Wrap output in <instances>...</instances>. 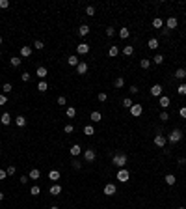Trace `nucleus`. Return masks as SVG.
Listing matches in <instances>:
<instances>
[{
	"mask_svg": "<svg viewBox=\"0 0 186 209\" xmlns=\"http://www.w3.org/2000/svg\"><path fill=\"white\" fill-rule=\"evenodd\" d=\"M126 155L125 153H116L114 155V159H112V164H116L117 168H125V164H126Z\"/></svg>",
	"mask_w": 186,
	"mask_h": 209,
	"instance_id": "obj_1",
	"label": "nucleus"
},
{
	"mask_svg": "<svg viewBox=\"0 0 186 209\" xmlns=\"http://www.w3.org/2000/svg\"><path fill=\"white\" fill-rule=\"evenodd\" d=\"M181 140H183V131H181V129H173V131L168 135L169 144H177V142H181Z\"/></svg>",
	"mask_w": 186,
	"mask_h": 209,
	"instance_id": "obj_2",
	"label": "nucleus"
},
{
	"mask_svg": "<svg viewBox=\"0 0 186 209\" xmlns=\"http://www.w3.org/2000/svg\"><path fill=\"white\" fill-rule=\"evenodd\" d=\"M129 179H130V172L126 170V168H119V172H117V181H119V183H126Z\"/></svg>",
	"mask_w": 186,
	"mask_h": 209,
	"instance_id": "obj_3",
	"label": "nucleus"
},
{
	"mask_svg": "<svg viewBox=\"0 0 186 209\" xmlns=\"http://www.w3.org/2000/svg\"><path fill=\"white\" fill-rule=\"evenodd\" d=\"M130 114H132L134 118H140L141 114H143V106L138 105V103H134L132 106H130Z\"/></svg>",
	"mask_w": 186,
	"mask_h": 209,
	"instance_id": "obj_4",
	"label": "nucleus"
},
{
	"mask_svg": "<svg viewBox=\"0 0 186 209\" xmlns=\"http://www.w3.org/2000/svg\"><path fill=\"white\" fill-rule=\"evenodd\" d=\"M76 52L80 54V56L88 54L89 52V43H78V45H76Z\"/></svg>",
	"mask_w": 186,
	"mask_h": 209,
	"instance_id": "obj_5",
	"label": "nucleus"
},
{
	"mask_svg": "<svg viewBox=\"0 0 186 209\" xmlns=\"http://www.w3.org/2000/svg\"><path fill=\"white\" fill-rule=\"evenodd\" d=\"M153 142H155V146H156V148H164V146L168 144V138H166L164 135H156Z\"/></svg>",
	"mask_w": 186,
	"mask_h": 209,
	"instance_id": "obj_6",
	"label": "nucleus"
},
{
	"mask_svg": "<svg viewBox=\"0 0 186 209\" xmlns=\"http://www.w3.org/2000/svg\"><path fill=\"white\" fill-rule=\"evenodd\" d=\"M177 26H179L177 17H168V21H166V28H168V30H175Z\"/></svg>",
	"mask_w": 186,
	"mask_h": 209,
	"instance_id": "obj_7",
	"label": "nucleus"
},
{
	"mask_svg": "<svg viewBox=\"0 0 186 209\" xmlns=\"http://www.w3.org/2000/svg\"><path fill=\"white\" fill-rule=\"evenodd\" d=\"M116 192H117V189H116V185H114V183H106L104 185V194L106 196H114Z\"/></svg>",
	"mask_w": 186,
	"mask_h": 209,
	"instance_id": "obj_8",
	"label": "nucleus"
},
{
	"mask_svg": "<svg viewBox=\"0 0 186 209\" xmlns=\"http://www.w3.org/2000/svg\"><path fill=\"white\" fill-rule=\"evenodd\" d=\"M169 103H171V101H169L168 95H160L158 97V106H162V108H168Z\"/></svg>",
	"mask_w": 186,
	"mask_h": 209,
	"instance_id": "obj_9",
	"label": "nucleus"
},
{
	"mask_svg": "<svg viewBox=\"0 0 186 209\" xmlns=\"http://www.w3.org/2000/svg\"><path fill=\"white\" fill-rule=\"evenodd\" d=\"M95 157H97V153H95V149H86V151H84V159L88 161V163H91V161H95Z\"/></svg>",
	"mask_w": 186,
	"mask_h": 209,
	"instance_id": "obj_10",
	"label": "nucleus"
},
{
	"mask_svg": "<svg viewBox=\"0 0 186 209\" xmlns=\"http://www.w3.org/2000/svg\"><path fill=\"white\" fill-rule=\"evenodd\" d=\"M151 95L153 97H160L162 95V86L160 84H153L151 86Z\"/></svg>",
	"mask_w": 186,
	"mask_h": 209,
	"instance_id": "obj_11",
	"label": "nucleus"
},
{
	"mask_svg": "<svg viewBox=\"0 0 186 209\" xmlns=\"http://www.w3.org/2000/svg\"><path fill=\"white\" fill-rule=\"evenodd\" d=\"M76 73H78V75H86V73H88V64H86V62H78Z\"/></svg>",
	"mask_w": 186,
	"mask_h": 209,
	"instance_id": "obj_12",
	"label": "nucleus"
},
{
	"mask_svg": "<svg viewBox=\"0 0 186 209\" xmlns=\"http://www.w3.org/2000/svg\"><path fill=\"white\" fill-rule=\"evenodd\" d=\"M21 56H22V58L32 56V47H30V45H22V47H21Z\"/></svg>",
	"mask_w": 186,
	"mask_h": 209,
	"instance_id": "obj_13",
	"label": "nucleus"
},
{
	"mask_svg": "<svg viewBox=\"0 0 186 209\" xmlns=\"http://www.w3.org/2000/svg\"><path fill=\"white\" fill-rule=\"evenodd\" d=\"M35 75H37V77H39V78L43 80V78H45L47 75H49V69H47L45 65H41V67H37V71H35Z\"/></svg>",
	"mask_w": 186,
	"mask_h": 209,
	"instance_id": "obj_14",
	"label": "nucleus"
},
{
	"mask_svg": "<svg viewBox=\"0 0 186 209\" xmlns=\"http://www.w3.org/2000/svg\"><path fill=\"white\" fill-rule=\"evenodd\" d=\"M147 47H149L151 50H156L158 47H160V43H158V39H156V37H151V39L147 41Z\"/></svg>",
	"mask_w": 186,
	"mask_h": 209,
	"instance_id": "obj_15",
	"label": "nucleus"
},
{
	"mask_svg": "<svg viewBox=\"0 0 186 209\" xmlns=\"http://www.w3.org/2000/svg\"><path fill=\"white\" fill-rule=\"evenodd\" d=\"M69 153H71V155H73V157H78V155H80V153H82V148H80V146H78V144H74V146H71Z\"/></svg>",
	"mask_w": 186,
	"mask_h": 209,
	"instance_id": "obj_16",
	"label": "nucleus"
},
{
	"mask_svg": "<svg viewBox=\"0 0 186 209\" xmlns=\"http://www.w3.org/2000/svg\"><path fill=\"white\" fill-rule=\"evenodd\" d=\"M117 54H119V47H117V45H112V47L108 49V56H110V58H116Z\"/></svg>",
	"mask_w": 186,
	"mask_h": 209,
	"instance_id": "obj_17",
	"label": "nucleus"
},
{
	"mask_svg": "<svg viewBox=\"0 0 186 209\" xmlns=\"http://www.w3.org/2000/svg\"><path fill=\"white\" fill-rule=\"evenodd\" d=\"M173 77H175V78H179V80H184V78H186V69H183V67H181V69H177Z\"/></svg>",
	"mask_w": 186,
	"mask_h": 209,
	"instance_id": "obj_18",
	"label": "nucleus"
},
{
	"mask_svg": "<svg viewBox=\"0 0 186 209\" xmlns=\"http://www.w3.org/2000/svg\"><path fill=\"white\" fill-rule=\"evenodd\" d=\"M67 64L73 65V67H76V65H78V56H76V54H71V56L67 58Z\"/></svg>",
	"mask_w": 186,
	"mask_h": 209,
	"instance_id": "obj_19",
	"label": "nucleus"
},
{
	"mask_svg": "<svg viewBox=\"0 0 186 209\" xmlns=\"http://www.w3.org/2000/svg\"><path fill=\"white\" fill-rule=\"evenodd\" d=\"M9 64H11V67H19V65L22 64V60H21L19 56H11V58H9Z\"/></svg>",
	"mask_w": 186,
	"mask_h": 209,
	"instance_id": "obj_20",
	"label": "nucleus"
},
{
	"mask_svg": "<svg viewBox=\"0 0 186 209\" xmlns=\"http://www.w3.org/2000/svg\"><path fill=\"white\" fill-rule=\"evenodd\" d=\"M0 123H2V125H9V123H11V116H9L7 112H4L2 118H0Z\"/></svg>",
	"mask_w": 186,
	"mask_h": 209,
	"instance_id": "obj_21",
	"label": "nucleus"
},
{
	"mask_svg": "<svg viewBox=\"0 0 186 209\" xmlns=\"http://www.w3.org/2000/svg\"><path fill=\"white\" fill-rule=\"evenodd\" d=\"M60 192H62V187H60V185H52V187L49 189V194H52V196H58Z\"/></svg>",
	"mask_w": 186,
	"mask_h": 209,
	"instance_id": "obj_22",
	"label": "nucleus"
},
{
	"mask_svg": "<svg viewBox=\"0 0 186 209\" xmlns=\"http://www.w3.org/2000/svg\"><path fill=\"white\" fill-rule=\"evenodd\" d=\"M89 118L93 120V123H97V121H101V120H102V114L99 112V110H93V112H91V116H89Z\"/></svg>",
	"mask_w": 186,
	"mask_h": 209,
	"instance_id": "obj_23",
	"label": "nucleus"
},
{
	"mask_svg": "<svg viewBox=\"0 0 186 209\" xmlns=\"http://www.w3.org/2000/svg\"><path fill=\"white\" fill-rule=\"evenodd\" d=\"M28 177H30V179H39V177H41V172H39L37 168H32L30 174H28Z\"/></svg>",
	"mask_w": 186,
	"mask_h": 209,
	"instance_id": "obj_24",
	"label": "nucleus"
},
{
	"mask_svg": "<svg viewBox=\"0 0 186 209\" xmlns=\"http://www.w3.org/2000/svg\"><path fill=\"white\" fill-rule=\"evenodd\" d=\"M89 34V26L88 25H80L78 26V35H88Z\"/></svg>",
	"mask_w": 186,
	"mask_h": 209,
	"instance_id": "obj_25",
	"label": "nucleus"
},
{
	"mask_svg": "<svg viewBox=\"0 0 186 209\" xmlns=\"http://www.w3.org/2000/svg\"><path fill=\"white\" fill-rule=\"evenodd\" d=\"M15 125H17V127H24L26 125V118L24 116H17L15 118Z\"/></svg>",
	"mask_w": 186,
	"mask_h": 209,
	"instance_id": "obj_26",
	"label": "nucleus"
},
{
	"mask_svg": "<svg viewBox=\"0 0 186 209\" xmlns=\"http://www.w3.org/2000/svg\"><path fill=\"white\" fill-rule=\"evenodd\" d=\"M117 34H119V37H121V39H126V37L130 35V30L123 26V28H119V32H117Z\"/></svg>",
	"mask_w": 186,
	"mask_h": 209,
	"instance_id": "obj_27",
	"label": "nucleus"
},
{
	"mask_svg": "<svg viewBox=\"0 0 186 209\" xmlns=\"http://www.w3.org/2000/svg\"><path fill=\"white\" fill-rule=\"evenodd\" d=\"M123 54H125V56H132V54H134V47L132 45H125L123 47Z\"/></svg>",
	"mask_w": 186,
	"mask_h": 209,
	"instance_id": "obj_28",
	"label": "nucleus"
},
{
	"mask_svg": "<svg viewBox=\"0 0 186 209\" xmlns=\"http://www.w3.org/2000/svg\"><path fill=\"white\" fill-rule=\"evenodd\" d=\"M49 179L50 181H58V179H60V172H58V170H50L49 172Z\"/></svg>",
	"mask_w": 186,
	"mask_h": 209,
	"instance_id": "obj_29",
	"label": "nucleus"
},
{
	"mask_svg": "<svg viewBox=\"0 0 186 209\" xmlns=\"http://www.w3.org/2000/svg\"><path fill=\"white\" fill-rule=\"evenodd\" d=\"M140 65H141V69H149V67H151V60H149V58H141Z\"/></svg>",
	"mask_w": 186,
	"mask_h": 209,
	"instance_id": "obj_30",
	"label": "nucleus"
},
{
	"mask_svg": "<svg viewBox=\"0 0 186 209\" xmlns=\"http://www.w3.org/2000/svg\"><path fill=\"white\" fill-rule=\"evenodd\" d=\"M166 183L171 187V185H175V183H177V177L173 176V174H168V176H166Z\"/></svg>",
	"mask_w": 186,
	"mask_h": 209,
	"instance_id": "obj_31",
	"label": "nucleus"
},
{
	"mask_svg": "<svg viewBox=\"0 0 186 209\" xmlns=\"http://www.w3.org/2000/svg\"><path fill=\"white\" fill-rule=\"evenodd\" d=\"M153 26H155V28H162V26H164V21H162L160 17H155L153 19Z\"/></svg>",
	"mask_w": 186,
	"mask_h": 209,
	"instance_id": "obj_32",
	"label": "nucleus"
},
{
	"mask_svg": "<svg viewBox=\"0 0 186 209\" xmlns=\"http://www.w3.org/2000/svg\"><path fill=\"white\" fill-rule=\"evenodd\" d=\"M84 135H88V136H93V135H95L93 125H86V127H84Z\"/></svg>",
	"mask_w": 186,
	"mask_h": 209,
	"instance_id": "obj_33",
	"label": "nucleus"
},
{
	"mask_svg": "<svg viewBox=\"0 0 186 209\" xmlns=\"http://www.w3.org/2000/svg\"><path fill=\"white\" fill-rule=\"evenodd\" d=\"M153 64H156V65L164 64V56H162V54H155V58H153Z\"/></svg>",
	"mask_w": 186,
	"mask_h": 209,
	"instance_id": "obj_34",
	"label": "nucleus"
},
{
	"mask_svg": "<svg viewBox=\"0 0 186 209\" xmlns=\"http://www.w3.org/2000/svg\"><path fill=\"white\" fill-rule=\"evenodd\" d=\"M114 86H116V88H123V86H125V78L123 77H117L116 82H114Z\"/></svg>",
	"mask_w": 186,
	"mask_h": 209,
	"instance_id": "obj_35",
	"label": "nucleus"
},
{
	"mask_svg": "<svg viewBox=\"0 0 186 209\" xmlns=\"http://www.w3.org/2000/svg\"><path fill=\"white\" fill-rule=\"evenodd\" d=\"M65 114H67V118H74L76 116V108H74V106H69V108L65 110Z\"/></svg>",
	"mask_w": 186,
	"mask_h": 209,
	"instance_id": "obj_36",
	"label": "nucleus"
},
{
	"mask_svg": "<svg viewBox=\"0 0 186 209\" xmlns=\"http://www.w3.org/2000/svg\"><path fill=\"white\" fill-rule=\"evenodd\" d=\"M37 90H39V92H47V90H49V84H47V82L45 80H41V82H39V84H37Z\"/></svg>",
	"mask_w": 186,
	"mask_h": 209,
	"instance_id": "obj_37",
	"label": "nucleus"
},
{
	"mask_svg": "<svg viewBox=\"0 0 186 209\" xmlns=\"http://www.w3.org/2000/svg\"><path fill=\"white\" fill-rule=\"evenodd\" d=\"M34 49H37V50L45 49V43H43L41 39H35V41H34Z\"/></svg>",
	"mask_w": 186,
	"mask_h": 209,
	"instance_id": "obj_38",
	"label": "nucleus"
},
{
	"mask_svg": "<svg viewBox=\"0 0 186 209\" xmlns=\"http://www.w3.org/2000/svg\"><path fill=\"white\" fill-rule=\"evenodd\" d=\"M177 93L179 95H186V84L183 82V84H179V88H177Z\"/></svg>",
	"mask_w": 186,
	"mask_h": 209,
	"instance_id": "obj_39",
	"label": "nucleus"
},
{
	"mask_svg": "<svg viewBox=\"0 0 186 209\" xmlns=\"http://www.w3.org/2000/svg\"><path fill=\"white\" fill-rule=\"evenodd\" d=\"M71 166H73V168H74V170H80V168H82V164H80V163H78V159H76V157H74V159H73V161H71Z\"/></svg>",
	"mask_w": 186,
	"mask_h": 209,
	"instance_id": "obj_40",
	"label": "nucleus"
},
{
	"mask_svg": "<svg viewBox=\"0 0 186 209\" xmlns=\"http://www.w3.org/2000/svg\"><path fill=\"white\" fill-rule=\"evenodd\" d=\"M132 105L134 103H132V99H130V97H125V99H123V106H125V108H130Z\"/></svg>",
	"mask_w": 186,
	"mask_h": 209,
	"instance_id": "obj_41",
	"label": "nucleus"
},
{
	"mask_svg": "<svg viewBox=\"0 0 186 209\" xmlns=\"http://www.w3.org/2000/svg\"><path fill=\"white\" fill-rule=\"evenodd\" d=\"M11 90H13V86H11V84H9V82H6V84H4V86H2V92H4V93H9V92H11Z\"/></svg>",
	"mask_w": 186,
	"mask_h": 209,
	"instance_id": "obj_42",
	"label": "nucleus"
},
{
	"mask_svg": "<svg viewBox=\"0 0 186 209\" xmlns=\"http://www.w3.org/2000/svg\"><path fill=\"white\" fill-rule=\"evenodd\" d=\"M97 99L101 101V103H106V99H108V95H106L104 92H101V93H99V95H97Z\"/></svg>",
	"mask_w": 186,
	"mask_h": 209,
	"instance_id": "obj_43",
	"label": "nucleus"
},
{
	"mask_svg": "<svg viewBox=\"0 0 186 209\" xmlns=\"http://www.w3.org/2000/svg\"><path fill=\"white\" fill-rule=\"evenodd\" d=\"M39 192H41V189H39V187H37V185H34V187H32V189H30V194H34V196H37V194H39Z\"/></svg>",
	"mask_w": 186,
	"mask_h": 209,
	"instance_id": "obj_44",
	"label": "nucleus"
},
{
	"mask_svg": "<svg viewBox=\"0 0 186 209\" xmlns=\"http://www.w3.org/2000/svg\"><path fill=\"white\" fill-rule=\"evenodd\" d=\"M86 15L93 17V15H95V7H93V6H88V7H86Z\"/></svg>",
	"mask_w": 186,
	"mask_h": 209,
	"instance_id": "obj_45",
	"label": "nucleus"
},
{
	"mask_svg": "<svg viewBox=\"0 0 186 209\" xmlns=\"http://www.w3.org/2000/svg\"><path fill=\"white\" fill-rule=\"evenodd\" d=\"M73 131H74V127H73V125H65V127H63V133H65V135H71Z\"/></svg>",
	"mask_w": 186,
	"mask_h": 209,
	"instance_id": "obj_46",
	"label": "nucleus"
},
{
	"mask_svg": "<svg viewBox=\"0 0 186 209\" xmlns=\"http://www.w3.org/2000/svg\"><path fill=\"white\" fill-rule=\"evenodd\" d=\"M0 7H2V10H7V7H9V0H0Z\"/></svg>",
	"mask_w": 186,
	"mask_h": 209,
	"instance_id": "obj_47",
	"label": "nucleus"
},
{
	"mask_svg": "<svg viewBox=\"0 0 186 209\" xmlns=\"http://www.w3.org/2000/svg\"><path fill=\"white\" fill-rule=\"evenodd\" d=\"M179 116L183 118V120H186V106H181L179 108Z\"/></svg>",
	"mask_w": 186,
	"mask_h": 209,
	"instance_id": "obj_48",
	"label": "nucleus"
},
{
	"mask_svg": "<svg viewBox=\"0 0 186 209\" xmlns=\"http://www.w3.org/2000/svg\"><path fill=\"white\" fill-rule=\"evenodd\" d=\"M30 77H32V75L28 73V71H24V73L21 75V78H22V80H24V82H28V80H30Z\"/></svg>",
	"mask_w": 186,
	"mask_h": 209,
	"instance_id": "obj_49",
	"label": "nucleus"
},
{
	"mask_svg": "<svg viewBox=\"0 0 186 209\" xmlns=\"http://www.w3.org/2000/svg\"><path fill=\"white\" fill-rule=\"evenodd\" d=\"M160 120H162V121H168V120H169V114L166 112V110H164V112H160Z\"/></svg>",
	"mask_w": 186,
	"mask_h": 209,
	"instance_id": "obj_50",
	"label": "nucleus"
},
{
	"mask_svg": "<svg viewBox=\"0 0 186 209\" xmlns=\"http://www.w3.org/2000/svg\"><path fill=\"white\" fill-rule=\"evenodd\" d=\"M7 103V95L6 93H0V105H6Z\"/></svg>",
	"mask_w": 186,
	"mask_h": 209,
	"instance_id": "obj_51",
	"label": "nucleus"
},
{
	"mask_svg": "<svg viewBox=\"0 0 186 209\" xmlns=\"http://www.w3.org/2000/svg\"><path fill=\"white\" fill-rule=\"evenodd\" d=\"M114 34H116V30H114L112 26H108V28H106V35H108V37H112Z\"/></svg>",
	"mask_w": 186,
	"mask_h": 209,
	"instance_id": "obj_52",
	"label": "nucleus"
},
{
	"mask_svg": "<svg viewBox=\"0 0 186 209\" xmlns=\"http://www.w3.org/2000/svg\"><path fill=\"white\" fill-rule=\"evenodd\" d=\"M58 105H67V99H65V97H63V95H60V97H58Z\"/></svg>",
	"mask_w": 186,
	"mask_h": 209,
	"instance_id": "obj_53",
	"label": "nucleus"
},
{
	"mask_svg": "<svg viewBox=\"0 0 186 209\" xmlns=\"http://www.w3.org/2000/svg\"><path fill=\"white\" fill-rule=\"evenodd\" d=\"M6 174H7V176H13V174H15V166H7Z\"/></svg>",
	"mask_w": 186,
	"mask_h": 209,
	"instance_id": "obj_54",
	"label": "nucleus"
},
{
	"mask_svg": "<svg viewBox=\"0 0 186 209\" xmlns=\"http://www.w3.org/2000/svg\"><path fill=\"white\" fill-rule=\"evenodd\" d=\"M138 92H140V90H138V86H130V93H132V95H136Z\"/></svg>",
	"mask_w": 186,
	"mask_h": 209,
	"instance_id": "obj_55",
	"label": "nucleus"
},
{
	"mask_svg": "<svg viewBox=\"0 0 186 209\" xmlns=\"http://www.w3.org/2000/svg\"><path fill=\"white\" fill-rule=\"evenodd\" d=\"M6 177H7V174H6V172L2 170V168H0V181H4V179H6Z\"/></svg>",
	"mask_w": 186,
	"mask_h": 209,
	"instance_id": "obj_56",
	"label": "nucleus"
},
{
	"mask_svg": "<svg viewBox=\"0 0 186 209\" xmlns=\"http://www.w3.org/2000/svg\"><path fill=\"white\" fill-rule=\"evenodd\" d=\"M28 179H30L28 176H22V177H21V183H26V181H28Z\"/></svg>",
	"mask_w": 186,
	"mask_h": 209,
	"instance_id": "obj_57",
	"label": "nucleus"
},
{
	"mask_svg": "<svg viewBox=\"0 0 186 209\" xmlns=\"http://www.w3.org/2000/svg\"><path fill=\"white\" fill-rule=\"evenodd\" d=\"M2 200H4V192L0 191V202H2Z\"/></svg>",
	"mask_w": 186,
	"mask_h": 209,
	"instance_id": "obj_58",
	"label": "nucleus"
},
{
	"mask_svg": "<svg viewBox=\"0 0 186 209\" xmlns=\"http://www.w3.org/2000/svg\"><path fill=\"white\" fill-rule=\"evenodd\" d=\"M0 43H4V37H2V35H0Z\"/></svg>",
	"mask_w": 186,
	"mask_h": 209,
	"instance_id": "obj_59",
	"label": "nucleus"
},
{
	"mask_svg": "<svg viewBox=\"0 0 186 209\" xmlns=\"http://www.w3.org/2000/svg\"><path fill=\"white\" fill-rule=\"evenodd\" d=\"M50 209H60V207H56V206H52V207H50Z\"/></svg>",
	"mask_w": 186,
	"mask_h": 209,
	"instance_id": "obj_60",
	"label": "nucleus"
},
{
	"mask_svg": "<svg viewBox=\"0 0 186 209\" xmlns=\"http://www.w3.org/2000/svg\"><path fill=\"white\" fill-rule=\"evenodd\" d=\"M179 209H186V207H179Z\"/></svg>",
	"mask_w": 186,
	"mask_h": 209,
	"instance_id": "obj_61",
	"label": "nucleus"
}]
</instances>
